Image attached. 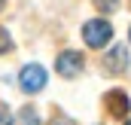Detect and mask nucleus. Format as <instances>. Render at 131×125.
Listing matches in <instances>:
<instances>
[{"label": "nucleus", "instance_id": "11", "mask_svg": "<svg viewBox=\"0 0 131 125\" xmlns=\"http://www.w3.org/2000/svg\"><path fill=\"white\" fill-rule=\"evenodd\" d=\"M0 9H3V0H0Z\"/></svg>", "mask_w": 131, "mask_h": 125}, {"label": "nucleus", "instance_id": "4", "mask_svg": "<svg viewBox=\"0 0 131 125\" xmlns=\"http://www.w3.org/2000/svg\"><path fill=\"white\" fill-rule=\"evenodd\" d=\"M107 70L110 73H122V70H128V49L125 46H113L110 52H107Z\"/></svg>", "mask_w": 131, "mask_h": 125}, {"label": "nucleus", "instance_id": "10", "mask_svg": "<svg viewBox=\"0 0 131 125\" xmlns=\"http://www.w3.org/2000/svg\"><path fill=\"white\" fill-rule=\"evenodd\" d=\"M52 125H73V122H67V119H55Z\"/></svg>", "mask_w": 131, "mask_h": 125}, {"label": "nucleus", "instance_id": "9", "mask_svg": "<svg viewBox=\"0 0 131 125\" xmlns=\"http://www.w3.org/2000/svg\"><path fill=\"white\" fill-rule=\"evenodd\" d=\"M0 125H12V122H9V116H6V113H0Z\"/></svg>", "mask_w": 131, "mask_h": 125}, {"label": "nucleus", "instance_id": "2", "mask_svg": "<svg viewBox=\"0 0 131 125\" xmlns=\"http://www.w3.org/2000/svg\"><path fill=\"white\" fill-rule=\"evenodd\" d=\"M18 86H21V92H28V95H37L40 89H46V67H40V64L21 67Z\"/></svg>", "mask_w": 131, "mask_h": 125}, {"label": "nucleus", "instance_id": "1", "mask_svg": "<svg viewBox=\"0 0 131 125\" xmlns=\"http://www.w3.org/2000/svg\"><path fill=\"white\" fill-rule=\"evenodd\" d=\"M110 37H113V28H110V22H104V18H92V22H85V28H82V40H85V46H92V49L107 46Z\"/></svg>", "mask_w": 131, "mask_h": 125}, {"label": "nucleus", "instance_id": "8", "mask_svg": "<svg viewBox=\"0 0 131 125\" xmlns=\"http://www.w3.org/2000/svg\"><path fill=\"white\" fill-rule=\"evenodd\" d=\"M98 6L104 12H110V9H116V0H98Z\"/></svg>", "mask_w": 131, "mask_h": 125}, {"label": "nucleus", "instance_id": "5", "mask_svg": "<svg viewBox=\"0 0 131 125\" xmlns=\"http://www.w3.org/2000/svg\"><path fill=\"white\" fill-rule=\"evenodd\" d=\"M107 107H110V113L119 119V116H128V95L125 92H110L107 95Z\"/></svg>", "mask_w": 131, "mask_h": 125}, {"label": "nucleus", "instance_id": "12", "mask_svg": "<svg viewBox=\"0 0 131 125\" xmlns=\"http://www.w3.org/2000/svg\"><path fill=\"white\" fill-rule=\"evenodd\" d=\"M125 125H131V119H128V122H125Z\"/></svg>", "mask_w": 131, "mask_h": 125}, {"label": "nucleus", "instance_id": "3", "mask_svg": "<svg viewBox=\"0 0 131 125\" xmlns=\"http://www.w3.org/2000/svg\"><path fill=\"white\" fill-rule=\"evenodd\" d=\"M55 67H58L61 76H79L82 67H85V58H82V52H73V49H70V52H61V55H58Z\"/></svg>", "mask_w": 131, "mask_h": 125}, {"label": "nucleus", "instance_id": "7", "mask_svg": "<svg viewBox=\"0 0 131 125\" xmlns=\"http://www.w3.org/2000/svg\"><path fill=\"white\" fill-rule=\"evenodd\" d=\"M9 49H12V37H9L6 28H0V55H6Z\"/></svg>", "mask_w": 131, "mask_h": 125}, {"label": "nucleus", "instance_id": "6", "mask_svg": "<svg viewBox=\"0 0 131 125\" xmlns=\"http://www.w3.org/2000/svg\"><path fill=\"white\" fill-rule=\"evenodd\" d=\"M18 122H21V125H40V116H37L34 107H25V110L18 113Z\"/></svg>", "mask_w": 131, "mask_h": 125}]
</instances>
